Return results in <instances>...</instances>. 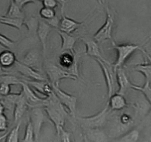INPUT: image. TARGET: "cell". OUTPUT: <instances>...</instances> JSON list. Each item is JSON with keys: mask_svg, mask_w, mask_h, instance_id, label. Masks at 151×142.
I'll list each match as a JSON object with an SVG mask.
<instances>
[{"mask_svg": "<svg viewBox=\"0 0 151 142\" xmlns=\"http://www.w3.org/2000/svg\"><path fill=\"white\" fill-rule=\"evenodd\" d=\"M109 109L110 111H119L124 109L127 106V102L124 95L117 93L112 95L107 101Z\"/></svg>", "mask_w": 151, "mask_h": 142, "instance_id": "17", "label": "cell"}, {"mask_svg": "<svg viewBox=\"0 0 151 142\" xmlns=\"http://www.w3.org/2000/svg\"><path fill=\"white\" fill-rule=\"evenodd\" d=\"M11 85L5 82H1L0 83V94L2 96H6L11 93Z\"/></svg>", "mask_w": 151, "mask_h": 142, "instance_id": "34", "label": "cell"}, {"mask_svg": "<svg viewBox=\"0 0 151 142\" xmlns=\"http://www.w3.org/2000/svg\"><path fill=\"white\" fill-rule=\"evenodd\" d=\"M19 142H36L35 141V136L33 127H32V124L30 121H29V119L28 122H27V125H26L24 138Z\"/></svg>", "mask_w": 151, "mask_h": 142, "instance_id": "29", "label": "cell"}, {"mask_svg": "<svg viewBox=\"0 0 151 142\" xmlns=\"http://www.w3.org/2000/svg\"><path fill=\"white\" fill-rule=\"evenodd\" d=\"M40 15L42 19L49 21V20L53 19L56 17V12H55L54 9L43 7L40 11Z\"/></svg>", "mask_w": 151, "mask_h": 142, "instance_id": "30", "label": "cell"}, {"mask_svg": "<svg viewBox=\"0 0 151 142\" xmlns=\"http://www.w3.org/2000/svg\"><path fill=\"white\" fill-rule=\"evenodd\" d=\"M2 98H3V96H2V95L0 94V100H2Z\"/></svg>", "mask_w": 151, "mask_h": 142, "instance_id": "44", "label": "cell"}, {"mask_svg": "<svg viewBox=\"0 0 151 142\" xmlns=\"http://www.w3.org/2000/svg\"><path fill=\"white\" fill-rule=\"evenodd\" d=\"M101 68L104 74L106 85L107 87V95L108 98L112 95L115 93L116 91V72L113 70L112 64L106 61L104 59H94Z\"/></svg>", "mask_w": 151, "mask_h": 142, "instance_id": "6", "label": "cell"}, {"mask_svg": "<svg viewBox=\"0 0 151 142\" xmlns=\"http://www.w3.org/2000/svg\"><path fill=\"white\" fill-rule=\"evenodd\" d=\"M116 80L119 85V90L117 93L124 95L127 91L131 89L133 84L130 82L127 74L123 70L122 67L117 69L116 70Z\"/></svg>", "mask_w": 151, "mask_h": 142, "instance_id": "16", "label": "cell"}, {"mask_svg": "<svg viewBox=\"0 0 151 142\" xmlns=\"http://www.w3.org/2000/svg\"><path fill=\"white\" fill-rule=\"evenodd\" d=\"M8 128V120L5 114H0V132H6Z\"/></svg>", "mask_w": 151, "mask_h": 142, "instance_id": "35", "label": "cell"}, {"mask_svg": "<svg viewBox=\"0 0 151 142\" xmlns=\"http://www.w3.org/2000/svg\"><path fill=\"white\" fill-rule=\"evenodd\" d=\"M29 121H30L33 127L35 136V141L40 142V135L43 124L45 121V110L43 106H34L30 107Z\"/></svg>", "mask_w": 151, "mask_h": 142, "instance_id": "5", "label": "cell"}, {"mask_svg": "<svg viewBox=\"0 0 151 142\" xmlns=\"http://www.w3.org/2000/svg\"><path fill=\"white\" fill-rule=\"evenodd\" d=\"M97 2H99V3L100 4V5H103V2H102V0H96Z\"/></svg>", "mask_w": 151, "mask_h": 142, "instance_id": "43", "label": "cell"}, {"mask_svg": "<svg viewBox=\"0 0 151 142\" xmlns=\"http://www.w3.org/2000/svg\"><path fill=\"white\" fill-rule=\"evenodd\" d=\"M0 45L8 50H11L15 47L16 42L15 41L10 39L9 38L5 37V35L0 33Z\"/></svg>", "mask_w": 151, "mask_h": 142, "instance_id": "31", "label": "cell"}, {"mask_svg": "<svg viewBox=\"0 0 151 142\" xmlns=\"http://www.w3.org/2000/svg\"><path fill=\"white\" fill-rule=\"evenodd\" d=\"M21 127V121H19L16 124L15 127L10 130L8 135L6 137V141L5 142H19V129Z\"/></svg>", "mask_w": 151, "mask_h": 142, "instance_id": "28", "label": "cell"}, {"mask_svg": "<svg viewBox=\"0 0 151 142\" xmlns=\"http://www.w3.org/2000/svg\"><path fill=\"white\" fill-rule=\"evenodd\" d=\"M131 89L139 91L142 93L145 96L146 99L147 100L148 102L151 104V85L150 82H145L144 86H138V85H132Z\"/></svg>", "mask_w": 151, "mask_h": 142, "instance_id": "27", "label": "cell"}, {"mask_svg": "<svg viewBox=\"0 0 151 142\" xmlns=\"http://www.w3.org/2000/svg\"><path fill=\"white\" fill-rule=\"evenodd\" d=\"M110 110L108 104L96 115L88 117H78L77 121L83 130L87 129H100L104 126L108 119Z\"/></svg>", "mask_w": 151, "mask_h": 142, "instance_id": "2", "label": "cell"}, {"mask_svg": "<svg viewBox=\"0 0 151 142\" xmlns=\"http://www.w3.org/2000/svg\"><path fill=\"white\" fill-rule=\"evenodd\" d=\"M19 8L22 9L24 6H25L27 4L29 3H34L36 2V0H13Z\"/></svg>", "mask_w": 151, "mask_h": 142, "instance_id": "37", "label": "cell"}, {"mask_svg": "<svg viewBox=\"0 0 151 142\" xmlns=\"http://www.w3.org/2000/svg\"><path fill=\"white\" fill-rule=\"evenodd\" d=\"M30 105L23 94L22 91L21 90V92L19 93V96L16 101L14 108V119L15 124H17L19 121H21L24 113L27 111Z\"/></svg>", "mask_w": 151, "mask_h": 142, "instance_id": "13", "label": "cell"}, {"mask_svg": "<svg viewBox=\"0 0 151 142\" xmlns=\"http://www.w3.org/2000/svg\"><path fill=\"white\" fill-rule=\"evenodd\" d=\"M17 61L15 53L11 50H6L0 53V65L3 68L11 67Z\"/></svg>", "mask_w": 151, "mask_h": 142, "instance_id": "21", "label": "cell"}, {"mask_svg": "<svg viewBox=\"0 0 151 142\" xmlns=\"http://www.w3.org/2000/svg\"><path fill=\"white\" fill-rule=\"evenodd\" d=\"M43 108L46 115L54 125L56 135L59 136L61 130L65 127V121L70 115L69 113L66 110L65 106L60 102L54 93L46 98Z\"/></svg>", "mask_w": 151, "mask_h": 142, "instance_id": "1", "label": "cell"}, {"mask_svg": "<svg viewBox=\"0 0 151 142\" xmlns=\"http://www.w3.org/2000/svg\"><path fill=\"white\" fill-rule=\"evenodd\" d=\"M0 23L20 30L23 24H24V18H11L3 16H0Z\"/></svg>", "mask_w": 151, "mask_h": 142, "instance_id": "22", "label": "cell"}, {"mask_svg": "<svg viewBox=\"0 0 151 142\" xmlns=\"http://www.w3.org/2000/svg\"><path fill=\"white\" fill-rule=\"evenodd\" d=\"M46 73L52 87H59V82L62 79H75L72 75L70 74L68 71L64 70L59 65H47L46 67Z\"/></svg>", "mask_w": 151, "mask_h": 142, "instance_id": "8", "label": "cell"}, {"mask_svg": "<svg viewBox=\"0 0 151 142\" xmlns=\"http://www.w3.org/2000/svg\"><path fill=\"white\" fill-rule=\"evenodd\" d=\"M6 110L5 104L2 100H0V114H3L5 113V110Z\"/></svg>", "mask_w": 151, "mask_h": 142, "instance_id": "38", "label": "cell"}, {"mask_svg": "<svg viewBox=\"0 0 151 142\" xmlns=\"http://www.w3.org/2000/svg\"><path fill=\"white\" fill-rule=\"evenodd\" d=\"M140 50H142V53H143L145 55V56H146V57H147V59H148V61H149V63L150 64V65H151V56H150V55L148 54V53H147V52L145 51V50H144L143 49H142V48Z\"/></svg>", "mask_w": 151, "mask_h": 142, "instance_id": "39", "label": "cell"}, {"mask_svg": "<svg viewBox=\"0 0 151 142\" xmlns=\"http://www.w3.org/2000/svg\"><path fill=\"white\" fill-rule=\"evenodd\" d=\"M21 82V79H19V78L16 77V76H11V75L9 74H6L4 75V76H0V83L1 82H5V83H8L11 85H20Z\"/></svg>", "mask_w": 151, "mask_h": 142, "instance_id": "32", "label": "cell"}, {"mask_svg": "<svg viewBox=\"0 0 151 142\" xmlns=\"http://www.w3.org/2000/svg\"><path fill=\"white\" fill-rule=\"evenodd\" d=\"M83 142H93L92 141H91L90 139H88V138L86 137L85 136H84V138H83Z\"/></svg>", "mask_w": 151, "mask_h": 142, "instance_id": "42", "label": "cell"}, {"mask_svg": "<svg viewBox=\"0 0 151 142\" xmlns=\"http://www.w3.org/2000/svg\"><path fill=\"white\" fill-rule=\"evenodd\" d=\"M113 48L117 52L116 60L112 64L113 70L116 72L117 69L122 67L129 57L134 53L136 50H141L142 47L138 44H116L114 42H112Z\"/></svg>", "mask_w": 151, "mask_h": 142, "instance_id": "4", "label": "cell"}, {"mask_svg": "<svg viewBox=\"0 0 151 142\" xmlns=\"http://www.w3.org/2000/svg\"><path fill=\"white\" fill-rule=\"evenodd\" d=\"M22 80L30 85L31 87L34 88L35 90L37 91L38 93L44 95L45 98H47L53 93L52 85L47 81L25 80V79H22Z\"/></svg>", "mask_w": 151, "mask_h": 142, "instance_id": "15", "label": "cell"}, {"mask_svg": "<svg viewBox=\"0 0 151 142\" xmlns=\"http://www.w3.org/2000/svg\"><path fill=\"white\" fill-rule=\"evenodd\" d=\"M5 16L11 18H24L22 9L19 8L13 0H11L10 6Z\"/></svg>", "mask_w": 151, "mask_h": 142, "instance_id": "25", "label": "cell"}, {"mask_svg": "<svg viewBox=\"0 0 151 142\" xmlns=\"http://www.w3.org/2000/svg\"><path fill=\"white\" fill-rule=\"evenodd\" d=\"M133 120L132 118V117L127 113L122 114L119 118V123L122 126H123V127L130 125V124H131L133 123Z\"/></svg>", "mask_w": 151, "mask_h": 142, "instance_id": "33", "label": "cell"}, {"mask_svg": "<svg viewBox=\"0 0 151 142\" xmlns=\"http://www.w3.org/2000/svg\"><path fill=\"white\" fill-rule=\"evenodd\" d=\"M83 42L86 47V53L88 56L94 59H103L101 55L99 43L94 39H83Z\"/></svg>", "mask_w": 151, "mask_h": 142, "instance_id": "20", "label": "cell"}, {"mask_svg": "<svg viewBox=\"0 0 151 142\" xmlns=\"http://www.w3.org/2000/svg\"><path fill=\"white\" fill-rule=\"evenodd\" d=\"M38 1H42V2L43 0H38Z\"/></svg>", "mask_w": 151, "mask_h": 142, "instance_id": "45", "label": "cell"}, {"mask_svg": "<svg viewBox=\"0 0 151 142\" xmlns=\"http://www.w3.org/2000/svg\"><path fill=\"white\" fill-rule=\"evenodd\" d=\"M38 59H39V53H38L37 50H31L24 55L20 62H22L24 65H27V66L33 67L37 63Z\"/></svg>", "mask_w": 151, "mask_h": 142, "instance_id": "24", "label": "cell"}, {"mask_svg": "<svg viewBox=\"0 0 151 142\" xmlns=\"http://www.w3.org/2000/svg\"><path fill=\"white\" fill-rule=\"evenodd\" d=\"M53 87V93L56 94L60 102L68 109L70 115H71L73 118H76L77 98L62 90L59 87Z\"/></svg>", "mask_w": 151, "mask_h": 142, "instance_id": "9", "label": "cell"}, {"mask_svg": "<svg viewBox=\"0 0 151 142\" xmlns=\"http://www.w3.org/2000/svg\"><path fill=\"white\" fill-rule=\"evenodd\" d=\"M79 58L80 56L76 53V51L61 52V55L59 57V66L68 71L70 74L75 78V79H77L79 76Z\"/></svg>", "mask_w": 151, "mask_h": 142, "instance_id": "3", "label": "cell"}, {"mask_svg": "<svg viewBox=\"0 0 151 142\" xmlns=\"http://www.w3.org/2000/svg\"><path fill=\"white\" fill-rule=\"evenodd\" d=\"M6 74H9V73H8L7 71H5V70H4V68L0 65V76H4V75Z\"/></svg>", "mask_w": 151, "mask_h": 142, "instance_id": "40", "label": "cell"}, {"mask_svg": "<svg viewBox=\"0 0 151 142\" xmlns=\"http://www.w3.org/2000/svg\"><path fill=\"white\" fill-rule=\"evenodd\" d=\"M52 30V26L50 25L45 20L40 19L39 23H38L37 30H36V33H37L38 38L41 42L42 47L43 55L45 57L46 54V44H47V39L49 33H50Z\"/></svg>", "mask_w": 151, "mask_h": 142, "instance_id": "14", "label": "cell"}, {"mask_svg": "<svg viewBox=\"0 0 151 142\" xmlns=\"http://www.w3.org/2000/svg\"><path fill=\"white\" fill-rule=\"evenodd\" d=\"M16 69L19 73H21L23 76L30 79L31 80L36 81H47V78L45 77L42 73L36 70H35L33 67L27 66L24 65L19 61H17L14 65Z\"/></svg>", "mask_w": 151, "mask_h": 142, "instance_id": "11", "label": "cell"}, {"mask_svg": "<svg viewBox=\"0 0 151 142\" xmlns=\"http://www.w3.org/2000/svg\"><path fill=\"white\" fill-rule=\"evenodd\" d=\"M71 133L66 131L65 129H62L60 131V134H59V137H60L62 142H71L70 140Z\"/></svg>", "mask_w": 151, "mask_h": 142, "instance_id": "36", "label": "cell"}, {"mask_svg": "<svg viewBox=\"0 0 151 142\" xmlns=\"http://www.w3.org/2000/svg\"><path fill=\"white\" fill-rule=\"evenodd\" d=\"M85 136L93 142H108V137L101 128L100 129H87L84 130Z\"/></svg>", "mask_w": 151, "mask_h": 142, "instance_id": "19", "label": "cell"}, {"mask_svg": "<svg viewBox=\"0 0 151 142\" xmlns=\"http://www.w3.org/2000/svg\"><path fill=\"white\" fill-rule=\"evenodd\" d=\"M140 137V132L138 129H133L116 139L113 142H138Z\"/></svg>", "mask_w": 151, "mask_h": 142, "instance_id": "23", "label": "cell"}, {"mask_svg": "<svg viewBox=\"0 0 151 142\" xmlns=\"http://www.w3.org/2000/svg\"><path fill=\"white\" fill-rule=\"evenodd\" d=\"M20 85L22 86V91L23 94L25 96L27 102L30 107H34V106H44L45 102L47 98H42L39 96L36 93L35 90H33L31 87L24 82L22 80Z\"/></svg>", "mask_w": 151, "mask_h": 142, "instance_id": "10", "label": "cell"}, {"mask_svg": "<svg viewBox=\"0 0 151 142\" xmlns=\"http://www.w3.org/2000/svg\"><path fill=\"white\" fill-rule=\"evenodd\" d=\"M85 22H86V21L81 22L75 21V20L72 19L69 17H67L64 14V13H62V18L59 20L58 28L60 31L65 32L68 34H71L76 30H77L79 27H82Z\"/></svg>", "mask_w": 151, "mask_h": 142, "instance_id": "12", "label": "cell"}, {"mask_svg": "<svg viewBox=\"0 0 151 142\" xmlns=\"http://www.w3.org/2000/svg\"><path fill=\"white\" fill-rule=\"evenodd\" d=\"M106 14H107V17H106L105 22L93 36V39L98 43L103 42L106 40H112L113 38L112 33H113V27L114 24V18L108 7L106 8Z\"/></svg>", "mask_w": 151, "mask_h": 142, "instance_id": "7", "label": "cell"}, {"mask_svg": "<svg viewBox=\"0 0 151 142\" xmlns=\"http://www.w3.org/2000/svg\"><path fill=\"white\" fill-rule=\"evenodd\" d=\"M8 133H9V131H6L5 133H4L3 135H2V136H0V142H2V141L4 140V139L6 138L7 136L8 135Z\"/></svg>", "mask_w": 151, "mask_h": 142, "instance_id": "41", "label": "cell"}, {"mask_svg": "<svg viewBox=\"0 0 151 142\" xmlns=\"http://www.w3.org/2000/svg\"><path fill=\"white\" fill-rule=\"evenodd\" d=\"M133 70L140 72L145 76V82H151V65L150 63L136 64L134 65Z\"/></svg>", "mask_w": 151, "mask_h": 142, "instance_id": "26", "label": "cell"}, {"mask_svg": "<svg viewBox=\"0 0 151 142\" xmlns=\"http://www.w3.org/2000/svg\"><path fill=\"white\" fill-rule=\"evenodd\" d=\"M58 33L62 39V46H61V52L70 51L75 52L74 46L77 41V38L70 34L58 30Z\"/></svg>", "mask_w": 151, "mask_h": 142, "instance_id": "18", "label": "cell"}]
</instances>
